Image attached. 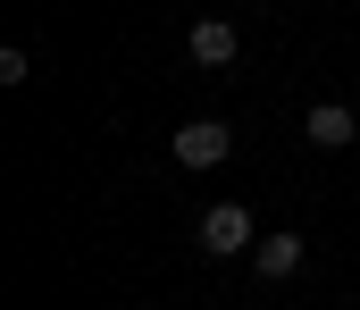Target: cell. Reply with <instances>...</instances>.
<instances>
[{
    "label": "cell",
    "mask_w": 360,
    "mask_h": 310,
    "mask_svg": "<svg viewBox=\"0 0 360 310\" xmlns=\"http://www.w3.org/2000/svg\"><path fill=\"white\" fill-rule=\"evenodd\" d=\"M252 243H260V226H252L243 202H210L201 209V252H210V260H235V252H252Z\"/></svg>",
    "instance_id": "cell-1"
},
{
    "label": "cell",
    "mask_w": 360,
    "mask_h": 310,
    "mask_svg": "<svg viewBox=\"0 0 360 310\" xmlns=\"http://www.w3.org/2000/svg\"><path fill=\"white\" fill-rule=\"evenodd\" d=\"M168 151H176L184 168H218V160L235 151V126H226V117H184V126H176V143H168Z\"/></svg>",
    "instance_id": "cell-2"
},
{
    "label": "cell",
    "mask_w": 360,
    "mask_h": 310,
    "mask_svg": "<svg viewBox=\"0 0 360 310\" xmlns=\"http://www.w3.org/2000/svg\"><path fill=\"white\" fill-rule=\"evenodd\" d=\"M235 25L226 17H193V34H184V51H193V67H235Z\"/></svg>",
    "instance_id": "cell-3"
},
{
    "label": "cell",
    "mask_w": 360,
    "mask_h": 310,
    "mask_svg": "<svg viewBox=\"0 0 360 310\" xmlns=\"http://www.w3.org/2000/svg\"><path fill=\"white\" fill-rule=\"evenodd\" d=\"M302 134H310L319 151H344V143H352V134H360V117H352V109H344V101H319V109H310V117H302Z\"/></svg>",
    "instance_id": "cell-4"
},
{
    "label": "cell",
    "mask_w": 360,
    "mask_h": 310,
    "mask_svg": "<svg viewBox=\"0 0 360 310\" xmlns=\"http://www.w3.org/2000/svg\"><path fill=\"white\" fill-rule=\"evenodd\" d=\"M252 269H260L269 285H285V277L302 269V235H285V226H276V235H260V243H252Z\"/></svg>",
    "instance_id": "cell-5"
}]
</instances>
